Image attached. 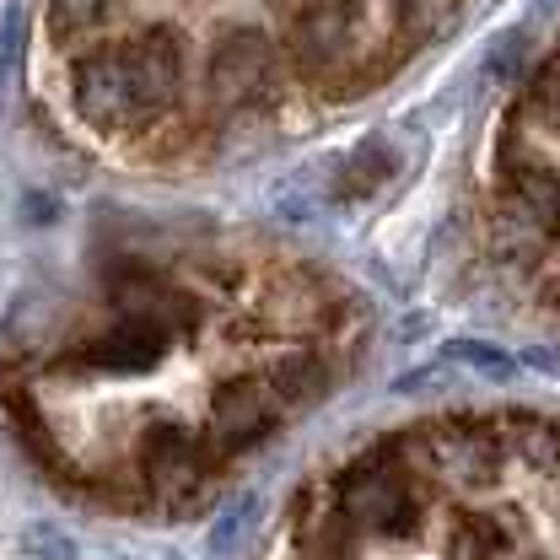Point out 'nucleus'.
<instances>
[{
  "instance_id": "1",
  "label": "nucleus",
  "mask_w": 560,
  "mask_h": 560,
  "mask_svg": "<svg viewBox=\"0 0 560 560\" xmlns=\"http://www.w3.org/2000/svg\"><path fill=\"white\" fill-rule=\"evenodd\" d=\"M270 66H276V44L265 27H237L215 44L210 55V97L215 108H243L265 92L270 81Z\"/></svg>"
},
{
  "instance_id": "2",
  "label": "nucleus",
  "mask_w": 560,
  "mask_h": 560,
  "mask_svg": "<svg viewBox=\"0 0 560 560\" xmlns=\"http://www.w3.org/2000/svg\"><path fill=\"white\" fill-rule=\"evenodd\" d=\"M75 108L97 130H130V125L145 119V108H140V97H136V81H130V70L119 60V49L86 55L75 66Z\"/></svg>"
},
{
  "instance_id": "3",
  "label": "nucleus",
  "mask_w": 560,
  "mask_h": 560,
  "mask_svg": "<svg viewBox=\"0 0 560 560\" xmlns=\"http://www.w3.org/2000/svg\"><path fill=\"white\" fill-rule=\"evenodd\" d=\"M119 60L136 81V97L145 114H162L173 97H178V81H184V44L173 27H145L136 38L119 44Z\"/></svg>"
},
{
  "instance_id": "4",
  "label": "nucleus",
  "mask_w": 560,
  "mask_h": 560,
  "mask_svg": "<svg viewBox=\"0 0 560 560\" xmlns=\"http://www.w3.org/2000/svg\"><path fill=\"white\" fill-rule=\"evenodd\" d=\"M355 27V0H307L291 22V49L302 66H329L340 60Z\"/></svg>"
},
{
  "instance_id": "5",
  "label": "nucleus",
  "mask_w": 560,
  "mask_h": 560,
  "mask_svg": "<svg viewBox=\"0 0 560 560\" xmlns=\"http://www.w3.org/2000/svg\"><path fill=\"white\" fill-rule=\"evenodd\" d=\"M506 189H512V206L523 215V226H528L539 243H545V237H560V173L550 162H512Z\"/></svg>"
},
{
  "instance_id": "6",
  "label": "nucleus",
  "mask_w": 560,
  "mask_h": 560,
  "mask_svg": "<svg viewBox=\"0 0 560 560\" xmlns=\"http://www.w3.org/2000/svg\"><path fill=\"white\" fill-rule=\"evenodd\" d=\"M453 11H458V0H399L394 5V22H399V44H425V38H436L447 22H453Z\"/></svg>"
},
{
  "instance_id": "7",
  "label": "nucleus",
  "mask_w": 560,
  "mask_h": 560,
  "mask_svg": "<svg viewBox=\"0 0 560 560\" xmlns=\"http://www.w3.org/2000/svg\"><path fill=\"white\" fill-rule=\"evenodd\" d=\"M388 173H394V162H388V156H383L377 145H372V151L361 145V151L350 156V173H346V184H340V189H346V195H361V189H377V184H383Z\"/></svg>"
},
{
  "instance_id": "8",
  "label": "nucleus",
  "mask_w": 560,
  "mask_h": 560,
  "mask_svg": "<svg viewBox=\"0 0 560 560\" xmlns=\"http://www.w3.org/2000/svg\"><path fill=\"white\" fill-rule=\"evenodd\" d=\"M114 0H55L49 5V16H55V27L60 33H81V27H92V22H103V11H108Z\"/></svg>"
},
{
  "instance_id": "9",
  "label": "nucleus",
  "mask_w": 560,
  "mask_h": 560,
  "mask_svg": "<svg viewBox=\"0 0 560 560\" xmlns=\"http://www.w3.org/2000/svg\"><path fill=\"white\" fill-rule=\"evenodd\" d=\"M534 108H539V119L560 136V55L539 70V81H534Z\"/></svg>"
},
{
  "instance_id": "10",
  "label": "nucleus",
  "mask_w": 560,
  "mask_h": 560,
  "mask_svg": "<svg viewBox=\"0 0 560 560\" xmlns=\"http://www.w3.org/2000/svg\"><path fill=\"white\" fill-rule=\"evenodd\" d=\"M528 464H539V469H545V475H550V480L560 486V447L550 453V458H528Z\"/></svg>"
}]
</instances>
